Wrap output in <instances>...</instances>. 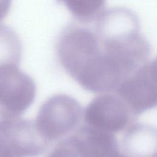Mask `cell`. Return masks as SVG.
Wrapping results in <instances>:
<instances>
[{"label": "cell", "instance_id": "cell-1", "mask_svg": "<svg viewBox=\"0 0 157 157\" xmlns=\"http://www.w3.org/2000/svg\"><path fill=\"white\" fill-rule=\"evenodd\" d=\"M56 50L61 65L74 79L91 66L102 52L94 29L80 23L69 24L62 30Z\"/></svg>", "mask_w": 157, "mask_h": 157}, {"label": "cell", "instance_id": "cell-2", "mask_svg": "<svg viewBox=\"0 0 157 157\" xmlns=\"http://www.w3.org/2000/svg\"><path fill=\"white\" fill-rule=\"evenodd\" d=\"M83 109L74 98L56 94L48 98L40 106L34 121L41 136L52 144L73 132L83 118Z\"/></svg>", "mask_w": 157, "mask_h": 157}, {"label": "cell", "instance_id": "cell-3", "mask_svg": "<svg viewBox=\"0 0 157 157\" xmlns=\"http://www.w3.org/2000/svg\"><path fill=\"white\" fill-rule=\"evenodd\" d=\"M36 85L17 65L0 67V117L18 118L33 103Z\"/></svg>", "mask_w": 157, "mask_h": 157}, {"label": "cell", "instance_id": "cell-4", "mask_svg": "<svg viewBox=\"0 0 157 157\" xmlns=\"http://www.w3.org/2000/svg\"><path fill=\"white\" fill-rule=\"evenodd\" d=\"M156 59L149 60L125 78L114 91L136 118L156 106Z\"/></svg>", "mask_w": 157, "mask_h": 157}, {"label": "cell", "instance_id": "cell-5", "mask_svg": "<svg viewBox=\"0 0 157 157\" xmlns=\"http://www.w3.org/2000/svg\"><path fill=\"white\" fill-rule=\"evenodd\" d=\"M85 124L115 134L124 131L136 117L124 101L114 92L101 93L83 110Z\"/></svg>", "mask_w": 157, "mask_h": 157}, {"label": "cell", "instance_id": "cell-6", "mask_svg": "<svg viewBox=\"0 0 157 157\" xmlns=\"http://www.w3.org/2000/svg\"><path fill=\"white\" fill-rule=\"evenodd\" d=\"M0 129L14 157H38L49 148L50 144L37 131L34 121L1 118Z\"/></svg>", "mask_w": 157, "mask_h": 157}, {"label": "cell", "instance_id": "cell-7", "mask_svg": "<svg viewBox=\"0 0 157 157\" xmlns=\"http://www.w3.org/2000/svg\"><path fill=\"white\" fill-rule=\"evenodd\" d=\"M140 20L132 9L124 6L105 9L94 22V31L102 44L123 41L139 34Z\"/></svg>", "mask_w": 157, "mask_h": 157}, {"label": "cell", "instance_id": "cell-8", "mask_svg": "<svg viewBox=\"0 0 157 157\" xmlns=\"http://www.w3.org/2000/svg\"><path fill=\"white\" fill-rule=\"evenodd\" d=\"M79 157H109L120 150L115 134L86 124L67 136Z\"/></svg>", "mask_w": 157, "mask_h": 157}, {"label": "cell", "instance_id": "cell-9", "mask_svg": "<svg viewBox=\"0 0 157 157\" xmlns=\"http://www.w3.org/2000/svg\"><path fill=\"white\" fill-rule=\"evenodd\" d=\"M120 145V150L129 157H156V129L134 122L124 131Z\"/></svg>", "mask_w": 157, "mask_h": 157}, {"label": "cell", "instance_id": "cell-10", "mask_svg": "<svg viewBox=\"0 0 157 157\" xmlns=\"http://www.w3.org/2000/svg\"><path fill=\"white\" fill-rule=\"evenodd\" d=\"M22 55V44L17 32L10 26L0 23V67L18 66Z\"/></svg>", "mask_w": 157, "mask_h": 157}, {"label": "cell", "instance_id": "cell-11", "mask_svg": "<svg viewBox=\"0 0 157 157\" xmlns=\"http://www.w3.org/2000/svg\"><path fill=\"white\" fill-rule=\"evenodd\" d=\"M64 2L75 18L83 25L94 23L106 9L104 1L77 0Z\"/></svg>", "mask_w": 157, "mask_h": 157}, {"label": "cell", "instance_id": "cell-12", "mask_svg": "<svg viewBox=\"0 0 157 157\" xmlns=\"http://www.w3.org/2000/svg\"><path fill=\"white\" fill-rule=\"evenodd\" d=\"M47 157H79L67 137L58 141Z\"/></svg>", "mask_w": 157, "mask_h": 157}, {"label": "cell", "instance_id": "cell-13", "mask_svg": "<svg viewBox=\"0 0 157 157\" xmlns=\"http://www.w3.org/2000/svg\"><path fill=\"white\" fill-rule=\"evenodd\" d=\"M10 1L8 0L0 1V20L7 13L10 6Z\"/></svg>", "mask_w": 157, "mask_h": 157}, {"label": "cell", "instance_id": "cell-14", "mask_svg": "<svg viewBox=\"0 0 157 157\" xmlns=\"http://www.w3.org/2000/svg\"><path fill=\"white\" fill-rule=\"evenodd\" d=\"M2 142L0 138V157H13L7 150H6L7 149Z\"/></svg>", "mask_w": 157, "mask_h": 157}, {"label": "cell", "instance_id": "cell-15", "mask_svg": "<svg viewBox=\"0 0 157 157\" xmlns=\"http://www.w3.org/2000/svg\"><path fill=\"white\" fill-rule=\"evenodd\" d=\"M109 157H129L126 155H125L124 153H123L120 149L118 151L113 153L112 155H110Z\"/></svg>", "mask_w": 157, "mask_h": 157}]
</instances>
